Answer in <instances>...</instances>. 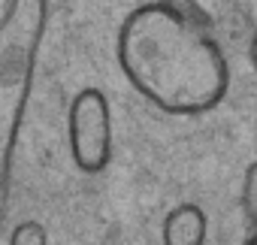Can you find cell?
<instances>
[{"instance_id": "obj_3", "label": "cell", "mask_w": 257, "mask_h": 245, "mask_svg": "<svg viewBox=\"0 0 257 245\" xmlns=\"http://www.w3.org/2000/svg\"><path fill=\"white\" fill-rule=\"evenodd\" d=\"M209 218L197 203H182L164 218V245H206Z\"/></svg>"}, {"instance_id": "obj_6", "label": "cell", "mask_w": 257, "mask_h": 245, "mask_svg": "<svg viewBox=\"0 0 257 245\" xmlns=\"http://www.w3.org/2000/svg\"><path fill=\"white\" fill-rule=\"evenodd\" d=\"M46 242H49V233L40 221H22L10 233V245H46Z\"/></svg>"}, {"instance_id": "obj_2", "label": "cell", "mask_w": 257, "mask_h": 245, "mask_svg": "<svg viewBox=\"0 0 257 245\" xmlns=\"http://www.w3.org/2000/svg\"><path fill=\"white\" fill-rule=\"evenodd\" d=\"M70 155L82 173H103L112 161V112L100 88H85L70 103Z\"/></svg>"}, {"instance_id": "obj_5", "label": "cell", "mask_w": 257, "mask_h": 245, "mask_svg": "<svg viewBox=\"0 0 257 245\" xmlns=\"http://www.w3.org/2000/svg\"><path fill=\"white\" fill-rule=\"evenodd\" d=\"M239 203H242V212H245L248 224H254L257 221V164H248V170H245Z\"/></svg>"}, {"instance_id": "obj_1", "label": "cell", "mask_w": 257, "mask_h": 245, "mask_svg": "<svg viewBox=\"0 0 257 245\" xmlns=\"http://www.w3.org/2000/svg\"><path fill=\"white\" fill-rule=\"evenodd\" d=\"M115 52L124 79L170 115H203L230 88L227 58L209 28L152 4L121 22Z\"/></svg>"}, {"instance_id": "obj_7", "label": "cell", "mask_w": 257, "mask_h": 245, "mask_svg": "<svg viewBox=\"0 0 257 245\" xmlns=\"http://www.w3.org/2000/svg\"><path fill=\"white\" fill-rule=\"evenodd\" d=\"M245 245H257V236H254V233H251V236H248V239H245Z\"/></svg>"}, {"instance_id": "obj_4", "label": "cell", "mask_w": 257, "mask_h": 245, "mask_svg": "<svg viewBox=\"0 0 257 245\" xmlns=\"http://www.w3.org/2000/svg\"><path fill=\"white\" fill-rule=\"evenodd\" d=\"M152 7H161L167 13H176V16H182L188 22H197L203 28H209V22H212V16L197 4V0H152Z\"/></svg>"}]
</instances>
